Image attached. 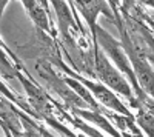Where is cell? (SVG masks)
<instances>
[{"label":"cell","instance_id":"6da1fadb","mask_svg":"<svg viewBox=\"0 0 154 137\" xmlns=\"http://www.w3.org/2000/svg\"><path fill=\"white\" fill-rule=\"evenodd\" d=\"M93 42H94V45H96V43H100L102 51H103L105 56L109 59V62H114V66L117 68L122 74H125L126 80L130 82L131 88L134 90V96H136L137 100H139L140 103H143V105L152 106L151 96H149V99H148V94H146L142 88H140L139 83H137L136 74H134L133 66H131V62H130V59H128V56H126V53H125L122 43H120L119 40H116L106 29H103V28L100 26V25H99V26L96 25V28H94Z\"/></svg>","mask_w":154,"mask_h":137},{"label":"cell","instance_id":"7a4b0ae2","mask_svg":"<svg viewBox=\"0 0 154 137\" xmlns=\"http://www.w3.org/2000/svg\"><path fill=\"white\" fill-rule=\"evenodd\" d=\"M94 49H96V62H94L96 76L99 77V80L105 86H108L109 90H112L114 93H119L120 96L126 97L133 108H137V105L140 102L136 99L130 82H128L123 74L111 63L109 59L105 56V53L102 51V49H99V43L94 45Z\"/></svg>","mask_w":154,"mask_h":137},{"label":"cell","instance_id":"3957f363","mask_svg":"<svg viewBox=\"0 0 154 137\" xmlns=\"http://www.w3.org/2000/svg\"><path fill=\"white\" fill-rule=\"evenodd\" d=\"M120 31V35H122V46L125 49V53L128 56L131 62V66H133V71L136 74V79H137V83L139 86L142 88L148 96H152V65L148 63V60L143 57V54L140 53V49L136 46V43L133 42L130 32H128L125 28L119 29Z\"/></svg>","mask_w":154,"mask_h":137},{"label":"cell","instance_id":"277c9868","mask_svg":"<svg viewBox=\"0 0 154 137\" xmlns=\"http://www.w3.org/2000/svg\"><path fill=\"white\" fill-rule=\"evenodd\" d=\"M60 66L65 69L66 74H69L71 77H74V79L79 80V82L85 86V88L93 94V97L99 102V105H103V106H105L106 109H109V111H116V113L126 114V116H133L131 111H128V108L123 105V102L114 94L112 90L108 88V86H105L103 83H100V82H93V80H88V79L79 76L77 72H74L72 69H69L68 66H65L62 62H60Z\"/></svg>","mask_w":154,"mask_h":137},{"label":"cell","instance_id":"5b68a950","mask_svg":"<svg viewBox=\"0 0 154 137\" xmlns=\"http://www.w3.org/2000/svg\"><path fill=\"white\" fill-rule=\"evenodd\" d=\"M77 3H79V8L82 11V14L83 17L86 19L88 25H89V28H91V32L94 34V28H96V19L99 16V11H105V14L112 19V16L109 14V9L105 6L103 3V0H77Z\"/></svg>","mask_w":154,"mask_h":137},{"label":"cell","instance_id":"8992f818","mask_svg":"<svg viewBox=\"0 0 154 137\" xmlns=\"http://www.w3.org/2000/svg\"><path fill=\"white\" fill-rule=\"evenodd\" d=\"M23 8L26 9L28 16L31 17V20L37 25L40 29H43L45 32H53V28H51V23H49V17H48V12L40 6V3L37 0H20Z\"/></svg>","mask_w":154,"mask_h":137},{"label":"cell","instance_id":"52a82bcc","mask_svg":"<svg viewBox=\"0 0 154 137\" xmlns=\"http://www.w3.org/2000/svg\"><path fill=\"white\" fill-rule=\"evenodd\" d=\"M72 111H74L77 116H80L82 119H86L88 122H91V123H94V125L100 126L105 132H108V134H111V135H120L119 129H116V128L111 125L109 120L106 119V116L102 113L100 109H99V111H97V109H96V111H83V109H75V108H72Z\"/></svg>","mask_w":154,"mask_h":137},{"label":"cell","instance_id":"ba28073f","mask_svg":"<svg viewBox=\"0 0 154 137\" xmlns=\"http://www.w3.org/2000/svg\"><path fill=\"white\" fill-rule=\"evenodd\" d=\"M0 93H2V94H3V96H5L6 99H9V100L16 102V103H17V105L20 106V108H23L25 111H26L28 114L34 116L35 119H42V116L38 114V113H37V111H35L34 108H31V106H29V105H28L26 102L20 100V97H19V96H16V94L12 93V91H9V88H8V86H6V85H5V83L2 82V80H0Z\"/></svg>","mask_w":154,"mask_h":137},{"label":"cell","instance_id":"9c48e42d","mask_svg":"<svg viewBox=\"0 0 154 137\" xmlns=\"http://www.w3.org/2000/svg\"><path fill=\"white\" fill-rule=\"evenodd\" d=\"M108 2V5H109V9H111V12H112V17H114V20H116V23H117V28L119 29H122L123 26V20H122V17H120V12H119V9H120V0H106Z\"/></svg>","mask_w":154,"mask_h":137},{"label":"cell","instance_id":"30bf717a","mask_svg":"<svg viewBox=\"0 0 154 137\" xmlns=\"http://www.w3.org/2000/svg\"><path fill=\"white\" fill-rule=\"evenodd\" d=\"M37 2L38 3H40V6L48 12V14H49V2H48V0H37Z\"/></svg>","mask_w":154,"mask_h":137},{"label":"cell","instance_id":"8fae6325","mask_svg":"<svg viewBox=\"0 0 154 137\" xmlns=\"http://www.w3.org/2000/svg\"><path fill=\"white\" fill-rule=\"evenodd\" d=\"M8 2H9V0H0V20H2V12H3L5 6L8 5Z\"/></svg>","mask_w":154,"mask_h":137},{"label":"cell","instance_id":"7c38bea8","mask_svg":"<svg viewBox=\"0 0 154 137\" xmlns=\"http://www.w3.org/2000/svg\"><path fill=\"white\" fill-rule=\"evenodd\" d=\"M137 2H142V3H145V5H148L149 8L152 6V0H137Z\"/></svg>","mask_w":154,"mask_h":137}]
</instances>
